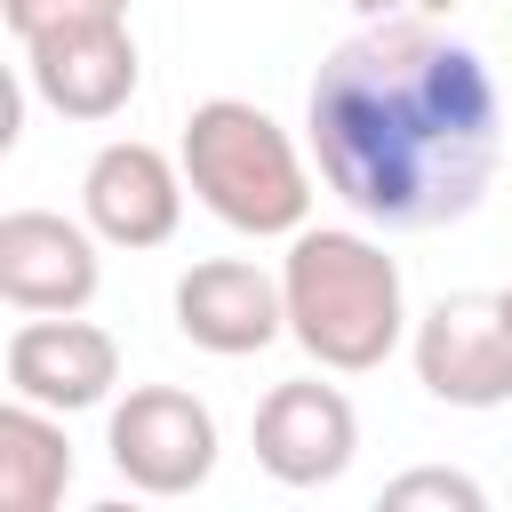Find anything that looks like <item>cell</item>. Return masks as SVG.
Masks as SVG:
<instances>
[{"label": "cell", "mask_w": 512, "mask_h": 512, "mask_svg": "<svg viewBox=\"0 0 512 512\" xmlns=\"http://www.w3.org/2000/svg\"><path fill=\"white\" fill-rule=\"evenodd\" d=\"M352 448H360V416H352V400L336 384L296 376V384H272L256 400V464L272 480L320 488V480H336L352 464Z\"/></svg>", "instance_id": "6"}, {"label": "cell", "mask_w": 512, "mask_h": 512, "mask_svg": "<svg viewBox=\"0 0 512 512\" xmlns=\"http://www.w3.org/2000/svg\"><path fill=\"white\" fill-rule=\"evenodd\" d=\"M280 288L288 328L320 368H376L400 344V264L360 232H296Z\"/></svg>", "instance_id": "2"}, {"label": "cell", "mask_w": 512, "mask_h": 512, "mask_svg": "<svg viewBox=\"0 0 512 512\" xmlns=\"http://www.w3.org/2000/svg\"><path fill=\"white\" fill-rule=\"evenodd\" d=\"M184 176L232 232H296L304 208H312L296 144L280 136L272 112H256L240 96L192 104V120H184Z\"/></svg>", "instance_id": "3"}, {"label": "cell", "mask_w": 512, "mask_h": 512, "mask_svg": "<svg viewBox=\"0 0 512 512\" xmlns=\"http://www.w3.org/2000/svg\"><path fill=\"white\" fill-rule=\"evenodd\" d=\"M120 8L128 0H0L16 40H40V32H64V24H120Z\"/></svg>", "instance_id": "13"}, {"label": "cell", "mask_w": 512, "mask_h": 512, "mask_svg": "<svg viewBox=\"0 0 512 512\" xmlns=\"http://www.w3.org/2000/svg\"><path fill=\"white\" fill-rule=\"evenodd\" d=\"M32 56V88L64 112V120H112L136 96V40L128 24H64L24 40Z\"/></svg>", "instance_id": "7"}, {"label": "cell", "mask_w": 512, "mask_h": 512, "mask_svg": "<svg viewBox=\"0 0 512 512\" xmlns=\"http://www.w3.org/2000/svg\"><path fill=\"white\" fill-rule=\"evenodd\" d=\"M64 480H72V448L40 416V400L0 408V512H48Z\"/></svg>", "instance_id": "12"}, {"label": "cell", "mask_w": 512, "mask_h": 512, "mask_svg": "<svg viewBox=\"0 0 512 512\" xmlns=\"http://www.w3.org/2000/svg\"><path fill=\"white\" fill-rule=\"evenodd\" d=\"M416 376L448 408L512 400V320L504 296H440L416 328Z\"/></svg>", "instance_id": "5"}, {"label": "cell", "mask_w": 512, "mask_h": 512, "mask_svg": "<svg viewBox=\"0 0 512 512\" xmlns=\"http://www.w3.org/2000/svg\"><path fill=\"white\" fill-rule=\"evenodd\" d=\"M176 328L200 352H264L288 328V288H272L240 256H208L176 280Z\"/></svg>", "instance_id": "9"}, {"label": "cell", "mask_w": 512, "mask_h": 512, "mask_svg": "<svg viewBox=\"0 0 512 512\" xmlns=\"http://www.w3.org/2000/svg\"><path fill=\"white\" fill-rule=\"evenodd\" d=\"M360 16H440L448 0H352Z\"/></svg>", "instance_id": "15"}, {"label": "cell", "mask_w": 512, "mask_h": 512, "mask_svg": "<svg viewBox=\"0 0 512 512\" xmlns=\"http://www.w3.org/2000/svg\"><path fill=\"white\" fill-rule=\"evenodd\" d=\"M112 464L144 496H184L216 472V424L176 384H136L112 408Z\"/></svg>", "instance_id": "4"}, {"label": "cell", "mask_w": 512, "mask_h": 512, "mask_svg": "<svg viewBox=\"0 0 512 512\" xmlns=\"http://www.w3.org/2000/svg\"><path fill=\"white\" fill-rule=\"evenodd\" d=\"M80 200H88V224H96L104 240H120V248H160V240L176 232V208H184L168 152H152V144H136V136H128V144H104V152L88 160Z\"/></svg>", "instance_id": "11"}, {"label": "cell", "mask_w": 512, "mask_h": 512, "mask_svg": "<svg viewBox=\"0 0 512 512\" xmlns=\"http://www.w3.org/2000/svg\"><path fill=\"white\" fill-rule=\"evenodd\" d=\"M8 384L40 408H96L120 384V344L96 320H24L8 336Z\"/></svg>", "instance_id": "10"}, {"label": "cell", "mask_w": 512, "mask_h": 512, "mask_svg": "<svg viewBox=\"0 0 512 512\" xmlns=\"http://www.w3.org/2000/svg\"><path fill=\"white\" fill-rule=\"evenodd\" d=\"M416 504H440V512H480V488L464 480V472H400L392 488H384V512H416Z\"/></svg>", "instance_id": "14"}, {"label": "cell", "mask_w": 512, "mask_h": 512, "mask_svg": "<svg viewBox=\"0 0 512 512\" xmlns=\"http://www.w3.org/2000/svg\"><path fill=\"white\" fill-rule=\"evenodd\" d=\"M320 176L392 232L472 216L504 160V96L488 64L424 16H368L312 72Z\"/></svg>", "instance_id": "1"}, {"label": "cell", "mask_w": 512, "mask_h": 512, "mask_svg": "<svg viewBox=\"0 0 512 512\" xmlns=\"http://www.w3.org/2000/svg\"><path fill=\"white\" fill-rule=\"evenodd\" d=\"M504 320H512V288H504Z\"/></svg>", "instance_id": "16"}, {"label": "cell", "mask_w": 512, "mask_h": 512, "mask_svg": "<svg viewBox=\"0 0 512 512\" xmlns=\"http://www.w3.org/2000/svg\"><path fill=\"white\" fill-rule=\"evenodd\" d=\"M0 296L16 312H80L96 296L88 232L48 208H8L0 216Z\"/></svg>", "instance_id": "8"}]
</instances>
